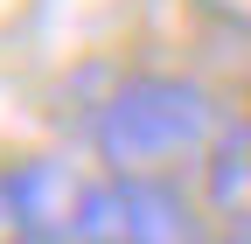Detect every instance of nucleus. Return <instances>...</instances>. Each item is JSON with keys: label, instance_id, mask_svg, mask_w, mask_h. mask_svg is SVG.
<instances>
[{"label": "nucleus", "instance_id": "0eeeda50", "mask_svg": "<svg viewBox=\"0 0 251 244\" xmlns=\"http://www.w3.org/2000/svg\"><path fill=\"white\" fill-rule=\"evenodd\" d=\"M216 244H251V217H237V223H224V230H216Z\"/></svg>", "mask_w": 251, "mask_h": 244}, {"label": "nucleus", "instance_id": "7ed1b4c3", "mask_svg": "<svg viewBox=\"0 0 251 244\" xmlns=\"http://www.w3.org/2000/svg\"><path fill=\"white\" fill-rule=\"evenodd\" d=\"M7 181H14V209H21L28 244H84L98 181H91L77 161H63V154H28V161L7 168Z\"/></svg>", "mask_w": 251, "mask_h": 244}, {"label": "nucleus", "instance_id": "f257e3e1", "mask_svg": "<svg viewBox=\"0 0 251 244\" xmlns=\"http://www.w3.org/2000/svg\"><path fill=\"white\" fill-rule=\"evenodd\" d=\"M216 140V105L196 77L140 70L112 84V98L91 112V146L119 181H175L181 168H209Z\"/></svg>", "mask_w": 251, "mask_h": 244}, {"label": "nucleus", "instance_id": "39448f33", "mask_svg": "<svg viewBox=\"0 0 251 244\" xmlns=\"http://www.w3.org/2000/svg\"><path fill=\"white\" fill-rule=\"evenodd\" d=\"M196 7H202L209 21H224L230 35H244V42H251V0H196Z\"/></svg>", "mask_w": 251, "mask_h": 244}, {"label": "nucleus", "instance_id": "20e7f679", "mask_svg": "<svg viewBox=\"0 0 251 244\" xmlns=\"http://www.w3.org/2000/svg\"><path fill=\"white\" fill-rule=\"evenodd\" d=\"M209 209L224 223L251 217V119L244 126H224V140H216V154H209Z\"/></svg>", "mask_w": 251, "mask_h": 244}, {"label": "nucleus", "instance_id": "423d86ee", "mask_svg": "<svg viewBox=\"0 0 251 244\" xmlns=\"http://www.w3.org/2000/svg\"><path fill=\"white\" fill-rule=\"evenodd\" d=\"M0 244H28L21 209H14V181H7V168H0Z\"/></svg>", "mask_w": 251, "mask_h": 244}, {"label": "nucleus", "instance_id": "f03ea898", "mask_svg": "<svg viewBox=\"0 0 251 244\" xmlns=\"http://www.w3.org/2000/svg\"><path fill=\"white\" fill-rule=\"evenodd\" d=\"M84 244H202V223L181 202L175 181H119V174H105L98 195H91Z\"/></svg>", "mask_w": 251, "mask_h": 244}]
</instances>
